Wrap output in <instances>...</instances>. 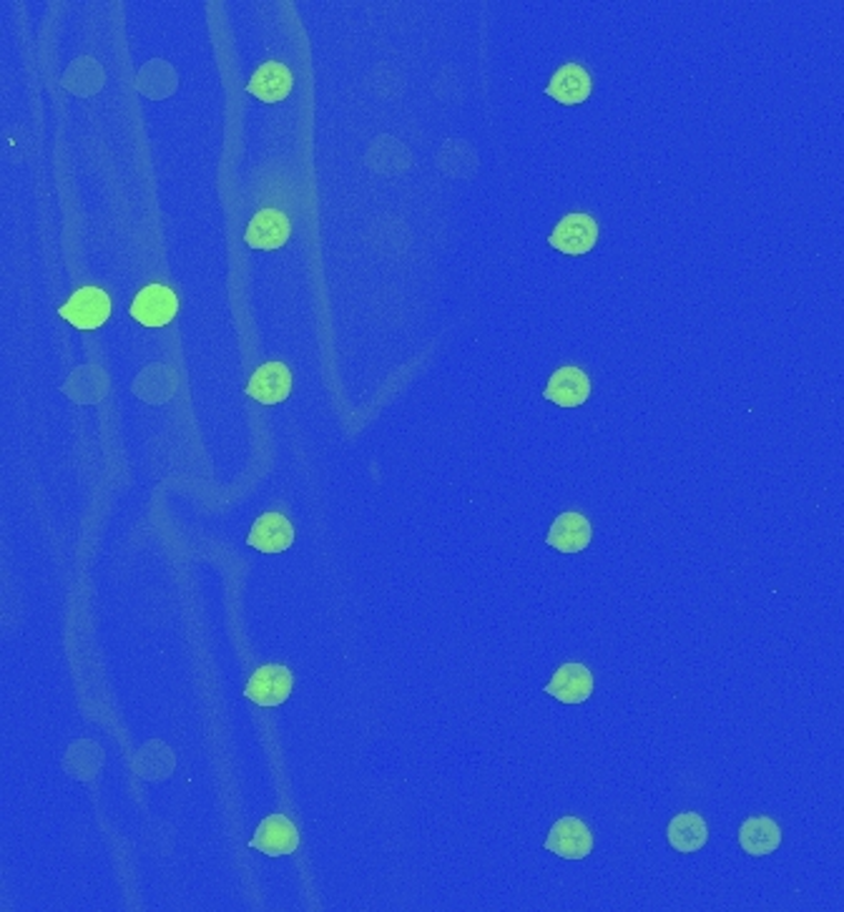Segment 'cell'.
I'll use <instances>...</instances> for the list:
<instances>
[{"instance_id": "4", "label": "cell", "mask_w": 844, "mask_h": 912, "mask_svg": "<svg viewBox=\"0 0 844 912\" xmlns=\"http://www.w3.org/2000/svg\"><path fill=\"white\" fill-rule=\"evenodd\" d=\"M294 687V677L287 667L282 663H267L252 673L250 683H246L244 697L260 707H282L289 699Z\"/></svg>"}, {"instance_id": "7", "label": "cell", "mask_w": 844, "mask_h": 912, "mask_svg": "<svg viewBox=\"0 0 844 912\" xmlns=\"http://www.w3.org/2000/svg\"><path fill=\"white\" fill-rule=\"evenodd\" d=\"M246 395L262 405H279L292 395V373L284 363H264L254 369Z\"/></svg>"}, {"instance_id": "11", "label": "cell", "mask_w": 844, "mask_h": 912, "mask_svg": "<svg viewBox=\"0 0 844 912\" xmlns=\"http://www.w3.org/2000/svg\"><path fill=\"white\" fill-rule=\"evenodd\" d=\"M593 528L583 513H561L548 530L546 544L561 554H581L591 546Z\"/></svg>"}, {"instance_id": "5", "label": "cell", "mask_w": 844, "mask_h": 912, "mask_svg": "<svg viewBox=\"0 0 844 912\" xmlns=\"http://www.w3.org/2000/svg\"><path fill=\"white\" fill-rule=\"evenodd\" d=\"M546 850L563 860H586L593 852V834L578 817H561L548 832Z\"/></svg>"}, {"instance_id": "1", "label": "cell", "mask_w": 844, "mask_h": 912, "mask_svg": "<svg viewBox=\"0 0 844 912\" xmlns=\"http://www.w3.org/2000/svg\"><path fill=\"white\" fill-rule=\"evenodd\" d=\"M59 317L79 330H99L111 317V297L99 287H81L59 310Z\"/></svg>"}, {"instance_id": "13", "label": "cell", "mask_w": 844, "mask_h": 912, "mask_svg": "<svg viewBox=\"0 0 844 912\" xmlns=\"http://www.w3.org/2000/svg\"><path fill=\"white\" fill-rule=\"evenodd\" d=\"M591 73L581 63H566L553 73L551 83L546 85V93L563 107H578L591 97Z\"/></svg>"}, {"instance_id": "12", "label": "cell", "mask_w": 844, "mask_h": 912, "mask_svg": "<svg viewBox=\"0 0 844 912\" xmlns=\"http://www.w3.org/2000/svg\"><path fill=\"white\" fill-rule=\"evenodd\" d=\"M246 544L262 554H284L294 544V528L282 513H264L246 536Z\"/></svg>"}, {"instance_id": "16", "label": "cell", "mask_w": 844, "mask_h": 912, "mask_svg": "<svg viewBox=\"0 0 844 912\" xmlns=\"http://www.w3.org/2000/svg\"><path fill=\"white\" fill-rule=\"evenodd\" d=\"M667 838H669L671 848L677 852H687V854L689 852H699L709 840V830H706L704 817L696 814V812L677 814L669 822Z\"/></svg>"}, {"instance_id": "14", "label": "cell", "mask_w": 844, "mask_h": 912, "mask_svg": "<svg viewBox=\"0 0 844 912\" xmlns=\"http://www.w3.org/2000/svg\"><path fill=\"white\" fill-rule=\"evenodd\" d=\"M294 75L287 65L279 61H267L262 63L254 75L246 83V91L252 97H257L262 103H279L292 93Z\"/></svg>"}, {"instance_id": "9", "label": "cell", "mask_w": 844, "mask_h": 912, "mask_svg": "<svg viewBox=\"0 0 844 912\" xmlns=\"http://www.w3.org/2000/svg\"><path fill=\"white\" fill-rule=\"evenodd\" d=\"M543 397L558 407H581L591 397V379L581 367H561L548 379Z\"/></svg>"}, {"instance_id": "15", "label": "cell", "mask_w": 844, "mask_h": 912, "mask_svg": "<svg viewBox=\"0 0 844 912\" xmlns=\"http://www.w3.org/2000/svg\"><path fill=\"white\" fill-rule=\"evenodd\" d=\"M739 844L746 854L752 858H764V854H772L774 850H780L782 844V830L772 817H749L744 820L742 828H739Z\"/></svg>"}, {"instance_id": "2", "label": "cell", "mask_w": 844, "mask_h": 912, "mask_svg": "<svg viewBox=\"0 0 844 912\" xmlns=\"http://www.w3.org/2000/svg\"><path fill=\"white\" fill-rule=\"evenodd\" d=\"M596 242H599V224H596L591 214L583 212L563 216V220L556 224L551 236H548V244H551L556 252L568 256L588 254L596 246Z\"/></svg>"}, {"instance_id": "8", "label": "cell", "mask_w": 844, "mask_h": 912, "mask_svg": "<svg viewBox=\"0 0 844 912\" xmlns=\"http://www.w3.org/2000/svg\"><path fill=\"white\" fill-rule=\"evenodd\" d=\"M250 848L270 854V858H282V854H292L299 848V832L289 817L270 814L254 832Z\"/></svg>"}, {"instance_id": "3", "label": "cell", "mask_w": 844, "mask_h": 912, "mask_svg": "<svg viewBox=\"0 0 844 912\" xmlns=\"http://www.w3.org/2000/svg\"><path fill=\"white\" fill-rule=\"evenodd\" d=\"M179 297L166 284H146L134 302H131V317L144 327H166L176 317Z\"/></svg>"}, {"instance_id": "6", "label": "cell", "mask_w": 844, "mask_h": 912, "mask_svg": "<svg viewBox=\"0 0 844 912\" xmlns=\"http://www.w3.org/2000/svg\"><path fill=\"white\" fill-rule=\"evenodd\" d=\"M292 236V222L289 216L279 212V209H260L257 214L252 216L250 226L244 232L246 246L260 252H274L282 250L284 244L289 242Z\"/></svg>"}, {"instance_id": "10", "label": "cell", "mask_w": 844, "mask_h": 912, "mask_svg": "<svg viewBox=\"0 0 844 912\" xmlns=\"http://www.w3.org/2000/svg\"><path fill=\"white\" fill-rule=\"evenodd\" d=\"M546 691L561 701V705H583L593 693V673L583 663H563L553 673V679L546 683Z\"/></svg>"}]
</instances>
